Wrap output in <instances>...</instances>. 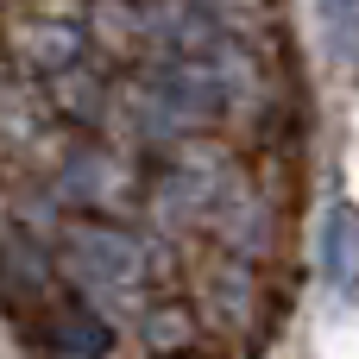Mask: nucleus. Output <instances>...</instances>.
Returning <instances> with one entry per match:
<instances>
[{
  "instance_id": "1",
  "label": "nucleus",
  "mask_w": 359,
  "mask_h": 359,
  "mask_svg": "<svg viewBox=\"0 0 359 359\" xmlns=\"http://www.w3.org/2000/svg\"><path fill=\"white\" fill-rule=\"evenodd\" d=\"M322 259H328V278L341 297H359V221L347 208L328 215V233H322Z\"/></svg>"
},
{
  "instance_id": "2",
  "label": "nucleus",
  "mask_w": 359,
  "mask_h": 359,
  "mask_svg": "<svg viewBox=\"0 0 359 359\" xmlns=\"http://www.w3.org/2000/svg\"><path fill=\"white\" fill-rule=\"evenodd\" d=\"M334 6H341V13H359V0H334Z\"/></svg>"
}]
</instances>
